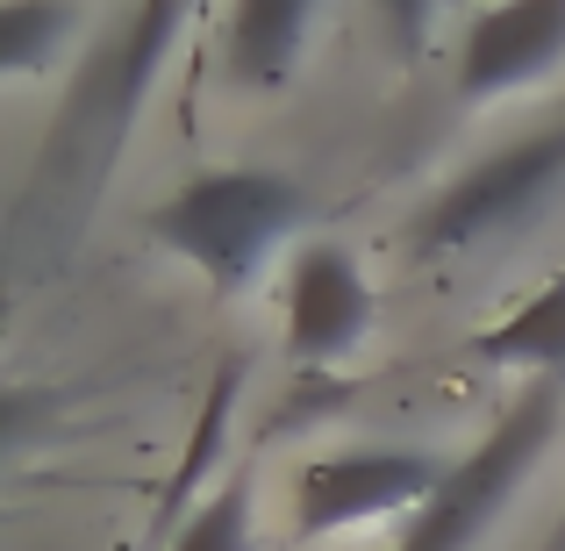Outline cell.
Returning <instances> with one entry per match:
<instances>
[{"label":"cell","instance_id":"6da1fadb","mask_svg":"<svg viewBox=\"0 0 565 551\" xmlns=\"http://www.w3.org/2000/svg\"><path fill=\"white\" fill-rule=\"evenodd\" d=\"M186 14H193V0H137V14L72 72L65 108H57L36 166H29L22 201L8 215V251H14L22 279L57 273L79 251L86 222L100 208V187H108L115 158H122L143 100H151V80L166 65V51L180 43Z\"/></svg>","mask_w":565,"mask_h":551},{"label":"cell","instance_id":"7a4b0ae2","mask_svg":"<svg viewBox=\"0 0 565 551\" xmlns=\"http://www.w3.org/2000/svg\"><path fill=\"white\" fill-rule=\"evenodd\" d=\"M301 222L308 193L279 172H201L166 208H151V236L180 251L193 273H207L215 294L250 287L258 265L273 258V244H287Z\"/></svg>","mask_w":565,"mask_h":551},{"label":"cell","instance_id":"3957f363","mask_svg":"<svg viewBox=\"0 0 565 551\" xmlns=\"http://www.w3.org/2000/svg\"><path fill=\"white\" fill-rule=\"evenodd\" d=\"M558 415H565V380H530L515 394V409L444 473V487L408 516L401 530V551H472L480 530L494 523L501 509L515 501V487L537 473L544 444L558 437Z\"/></svg>","mask_w":565,"mask_h":551},{"label":"cell","instance_id":"277c9868","mask_svg":"<svg viewBox=\"0 0 565 551\" xmlns=\"http://www.w3.org/2000/svg\"><path fill=\"white\" fill-rule=\"evenodd\" d=\"M565 193V123L537 129V137L509 144V151L480 158L458 172L437 201L415 215V251L423 258H466V251L509 244Z\"/></svg>","mask_w":565,"mask_h":551},{"label":"cell","instance_id":"5b68a950","mask_svg":"<svg viewBox=\"0 0 565 551\" xmlns=\"http://www.w3.org/2000/svg\"><path fill=\"white\" fill-rule=\"evenodd\" d=\"M444 458L429 452H337L316 458L294 487V538H330V530L373 523V516L394 509H423L429 495L444 487Z\"/></svg>","mask_w":565,"mask_h":551},{"label":"cell","instance_id":"8992f818","mask_svg":"<svg viewBox=\"0 0 565 551\" xmlns=\"http://www.w3.org/2000/svg\"><path fill=\"white\" fill-rule=\"evenodd\" d=\"M373 330V279L351 244H308L287 273V359L337 365Z\"/></svg>","mask_w":565,"mask_h":551},{"label":"cell","instance_id":"52a82bcc","mask_svg":"<svg viewBox=\"0 0 565 551\" xmlns=\"http://www.w3.org/2000/svg\"><path fill=\"white\" fill-rule=\"evenodd\" d=\"M565 65V0H494L458 57V94L501 100Z\"/></svg>","mask_w":565,"mask_h":551},{"label":"cell","instance_id":"ba28073f","mask_svg":"<svg viewBox=\"0 0 565 551\" xmlns=\"http://www.w3.org/2000/svg\"><path fill=\"white\" fill-rule=\"evenodd\" d=\"M322 0H236L230 14V72L244 86H287L308 51Z\"/></svg>","mask_w":565,"mask_h":551},{"label":"cell","instance_id":"9c48e42d","mask_svg":"<svg viewBox=\"0 0 565 551\" xmlns=\"http://www.w3.org/2000/svg\"><path fill=\"white\" fill-rule=\"evenodd\" d=\"M472 359L487 365H537L544 380H565V279L537 287L515 316H501L494 330L472 337Z\"/></svg>","mask_w":565,"mask_h":551},{"label":"cell","instance_id":"30bf717a","mask_svg":"<svg viewBox=\"0 0 565 551\" xmlns=\"http://www.w3.org/2000/svg\"><path fill=\"white\" fill-rule=\"evenodd\" d=\"M79 29V0H8L0 8V72L8 80H36L57 65V51Z\"/></svg>","mask_w":565,"mask_h":551},{"label":"cell","instance_id":"8fae6325","mask_svg":"<svg viewBox=\"0 0 565 551\" xmlns=\"http://www.w3.org/2000/svg\"><path fill=\"white\" fill-rule=\"evenodd\" d=\"M236 386H244V372H236V359L215 372V386H207V401H201V423H193V444H186V466L172 473V487H166V501H158V523H172V516L186 509V495H193V480L207 473V458H215V437H222V423H230V401H236Z\"/></svg>","mask_w":565,"mask_h":551},{"label":"cell","instance_id":"7c38bea8","mask_svg":"<svg viewBox=\"0 0 565 551\" xmlns=\"http://www.w3.org/2000/svg\"><path fill=\"white\" fill-rule=\"evenodd\" d=\"M172 551H250V480H222L201 509L186 516Z\"/></svg>","mask_w":565,"mask_h":551},{"label":"cell","instance_id":"4fadbf2b","mask_svg":"<svg viewBox=\"0 0 565 551\" xmlns=\"http://www.w3.org/2000/svg\"><path fill=\"white\" fill-rule=\"evenodd\" d=\"M380 22H386V43H394L401 65H415V57L429 51V29H437V0H373Z\"/></svg>","mask_w":565,"mask_h":551},{"label":"cell","instance_id":"5bb4252c","mask_svg":"<svg viewBox=\"0 0 565 551\" xmlns=\"http://www.w3.org/2000/svg\"><path fill=\"white\" fill-rule=\"evenodd\" d=\"M552 551H565V523H558V538H552Z\"/></svg>","mask_w":565,"mask_h":551}]
</instances>
